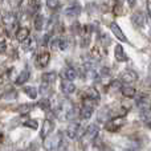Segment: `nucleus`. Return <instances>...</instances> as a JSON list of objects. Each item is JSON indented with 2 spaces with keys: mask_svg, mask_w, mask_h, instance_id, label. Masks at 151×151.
<instances>
[{
  "mask_svg": "<svg viewBox=\"0 0 151 151\" xmlns=\"http://www.w3.org/2000/svg\"><path fill=\"white\" fill-rule=\"evenodd\" d=\"M98 133H99V127L98 125L96 123H91L86 127V130L83 131V134L81 135V143L82 145H89L91 142H94V139L98 137Z\"/></svg>",
  "mask_w": 151,
  "mask_h": 151,
  "instance_id": "f257e3e1",
  "label": "nucleus"
},
{
  "mask_svg": "<svg viewBox=\"0 0 151 151\" xmlns=\"http://www.w3.org/2000/svg\"><path fill=\"white\" fill-rule=\"evenodd\" d=\"M65 134H66V137H68L69 139H77V138H80V137L82 135V133H81V125L78 122H74V121H72V122L69 123V126L66 127Z\"/></svg>",
  "mask_w": 151,
  "mask_h": 151,
  "instance_id": "f03ea898",
  "label": "nucleus"
},
{
  "mask_svg": "<svg viewBox=\"0 0 151 151\" xmlns=\"http://www.w3.org/2000/svg\"><path fill=\"white\" fill-rule=\"evenodd\" d=\"M125 125V118H122V117H117V118H114V119H111V121H109V122L106 123V130L107 131H110V133H115V131H118L122 126Z\"/></svg>",
  "mask_w": 151,
  "mask_h": 151,
  "instance_id": "7ed1b4c3",
  "label": "nucleus"
},
{
  "mask_svg": "<svg viewBox=\"0 0 151 151\" xmlns=\"http://www.w3.org/2000/svg\"><path fill=\"white\" fill-rule=\"evenodd\" d=\"M119 80L122 83H125V85H131L133 82H135L137 80H138V74L135 73L134 70H125L122 72L119 76Z\"/></svg>",
  "mask_w": 151,
  "mask_h": 151,
  "instance_id": "20e7f679",
  "label": "nucleus"
},
{
  "mask_svg": "<svg viewBox=\"0 0 151 151\" xmlns=\"http://www.w3.org/2000/svg\"><path fill=\"white\" fill-rule=\"evenodd\" d=\"M60 88H61V91H63L65 96H70V94H73L76 91L74 82L73 81H70V80H68V78H65V80L61 81Z\"/></svg>",
  "mask_w": 151,
  "mask_h": 151,
  "instance_id": "39448f33",
  "label": "nucleus"
},
{
  "mask_svg": "<svg viewBox=\"0 0 151 151\" xmlns=\"http://www.w3.org/2000/svg\"><path fill=\"white\" fill-rule=\"evenodd\" d=\"M53 129H55V123H53L50 119H45L44 123H42V126H41V133H40V137H41L42 139L48 138V137L52 134Z\"/></svg>",
  "mask_w": 151,
  "mask_h": 151,
  "instance_id": "423d86ee",
  "label": "nucleus"
},
{
  "mask_svg": "<svg viewBox=\"0 0 151 151\" xmlns=\"http://www.w3.org/2000/svg\"><path fill=\"white\" fill-rule=\"evenodd\" d=\"M137 106L141 111H146V110H151V99L146 96H141L137 98Z\"/></svg>",
  "mask_w": 151,
  "mask_h": 151,
  "instance_id": "0eeeda50",
  "label": "nucleus"
},
{
  "mask_svg": "<svg viewBox=\"0 0 151 151\" xmlns=\"http://www.w3.org/2000/svg\"><path fill=\"white\" fill-rule=\"evenodd\" d=\"M114 57H115V60H117L118 63H126V61L129 60L127 55H126V52L123 50V48H122V45H121V44L115 45V48H114Z\"/></svg>",
  "mask_w": 151,
  "mask_h": 151,
  "instance_id": "6e6552de",
  "label": "nucleus"
},
{
  "mask_svg": "<svg viewBox=\"0 0 151 151\" xmlns=\"http://www.w3.org/2000/svg\"><path fill=\"white\" fill-rule=\"evenodd\" d=\"M110 29H111V32L114 33V36L117 37L119 41H127V37H126V35L122 32L121 27L118 25L117 23H111V24H110Z\"/></svg>",
  "mask_w": 151,
  "mask_h": 151,
  "instance_id": "1a4fd4ad",
  "label": "nucleus"
},
{
  "mask_svg": "<svg viewBox=\"0 0 151 151\" xmlns=\"http://www.w3.org/2000/svg\"><path fill=\"white\" fill-rule=\"evenodd\" d=\"M29 36H31V31H29L28 27H20V28L16 31V39L20 42L25 41Z\"/></svg>",
  "mask_w": 151,
  "mask_h": 151,
  "instance_id": "9d476101",
  "label": "nucleus"
},
{
  "mask_svg": "<svg viewBox=\"0 0 151 151\" xmlns=\"http://www.w3.org/2000/svg\"><path fill=\"white\" fill-rule=\"evenodd\" d=\"M110 118H111V113H110V109L109 107H104V109H101V111H98V114H97V119H98V122H109Z\"/></svg>",
  "mask_w": 151,
  "mask_h": 151,
  "instance_id": "9b49d317",
  "label": "nucleus"
},
{
  "mask_svg": "<svg viewBox=\"0 0 151 151\" xmlns=\"http://www.w3.org/2000/svg\"><path fill=\"white\" fill-rule=\"evenodd\" d=\"M49 61H50V53L49 52H41L39 56H37V65L41 66V68L48 66Z\"/></svg>",
  "mask_w": 151,
  "mask_h": 151,
  "instance_id": "f8f14e48",
  "label": "nucleus"
},
{
  "mask_svg": "<svg viewBox=\"0 0 151 151\" xmlns=\"http://www.w3.org/2000/svg\"><path fill=\"white\" fill-rule=\"evenodd\" d=\"M78 115H81V110L78 109L77 106H72L70 109L66 111V114H65V118H66V121H76V118L78 117Z\"/></svg>",
  "mask_w": 151,
  "mask_h": 151,
  "instance_id": "ddd939ff",
  "label": "nucleus"
},
{
  "mask_svg": "<svg viewBox=\"0 0 151 151\" xmlns=\"http://www.w3.org/2000/svg\"><path fill=\"white\" fill-rule=\"evenodd\" d=\"M23 47H24V50H27V52H29V50H35L36 47H37L36 39L32 37V36H29L25 41H23Z\"/></svg>",
  "mask_w": 151,
  "mask_h": 151,
  "instance_id": "4468645a",
  "label": "nucleus"
},
{
  "mask_svg": "<svg viewBox=\"0 0 151 151\" xmlns=\"http://www.w3.org/2000/svg\"><path fill=\"white\" fill-rule=\"evenodd\" d=\"M56 78H57V73H56V72H47V73L41 74V82L52 85V83L56 81Z\"/></svg>",
  "mask_w": 151,
  "mask_h": 151,
  "instance_id": "2eb2a0df",
  "label": "nucleus"
},
{
  "mask_svg": "<svg viewBox=\"0 0 151 151\" xmlns=\"http://www.w3.org/2000/svg\"><path fill=\"white\" fill-rule=\"evenodd\" d=\"M131 21H133V24L135 27H138V28H141V27H143L145 24V16L142 12H137L133 15V17H131Z\"/></svg>",
  "mask_w": 151,
  "mask_h": 151,
  "instance_id": "dca6fc26",
  "label": "nucleus"
},
{
  "mask_svg": "<svg viewBox=\"0 0 151 151\" xmlns=\"http://www.w3.org/2000/svg\"><path fill=\"white\" fill-rule=\"evenodd\" d=\"M121 91H122V94L126 97V98H134L137 94V90L130 85H123L122 89H121Z\"/></svg>",
  "mask_w": 151,
  "mask_h": 151,
  "instance_id": "f3484780",
  "label": "nucleus"
},
{
  "mask_svg": "<svg viewBox=\"0 0 151 151\" xmlns=\"http://www.w3.org/2000/svg\"><path fill=\"white\" fill-rule=\"evenodd\" d=\"M3 24L5 27H13L16 25V16L13 13H5L3 16Z\"/></svg>",
  "mask_w": 151,
  "mask_h": 151,
  "instance_id": "a211bd4d",
  "label": "nucleus"
},
{
  "mask_svg": "<svg viewBox=\"0 0 151 151\" xmlns=\"http://www.w3.org/2000/svg\"><path fill=\"white\" fill-rule=\"evenodd\" d=\"M81 13V7L80 5H72V7L66 8L65 9V15L69 17H77Z\"/></svg>",
  "mask_w": 151,
  "mask_h": 151,
  "instance_id": "6ab92c4d",
  "label": "nucleus"
},
{
  "mask_svg": "<svg viewBox=\"0 0 151 151\" xmlns=\"http://www.w3.org/2000/svg\"><path fill=\"white\" fill-rule=\"evenodd\" d=\"M29 76H31V74H29V70H27V69H25V70H23L20 74L17 76L15 83H16V85H24V83L29 80Z\"/></svg>",
  "mask_w": 151,
  "mask_h": 151,
  "instance_id": "aec40b11",
  "label": "nucleus"
},
{
  "mask_svg": "<svg viewBox=\"0 0 151 151\" xmlns=\"http://www.w3.org/2000/svg\"><path fill=\"white\" fill-rule=\"evenodd\" d=\"M64 77L68 78V80H70V81H74L76 78L78 77L77 70L73 69V68H65V70H64Z\"/></svg>",
  "mask_w": 151,
  "mask_h": 151,
  "instance_id": "412c9836",
  "label": "nucleus"
},
{
  "mask_svg": "<svg viewBox=\"0 0 151 151\" xmlns=\"http://www.w3.org/2000/svg\"><path fill=\"white\" fill-rule=\"evenodd\" d=\"M44 23H45V20H44V16H41V15H37L36 17H35V21H33L35 29H36V31H41V29L44 28Z\"/></svg>",
  "mask_w": 151,
  "mask_h": 151,
  "instance_id": "4be33fe9",
  "label": "nucleus"
},
{
  "mask_svg": "<svg viewBox=\"0 0 151 151\" xmlns=\"http://www.w3.org/2000/svg\"><path fill=\"white\" fill-rule=\"evenodd\" d=\"M85 97H89V98H93L96 101H99V93L96 88H89L88 90L85 91Z\"/></svg>",
  "mask_w": 151,
  "mask_h": 151,
  "instance_id": "5701e85b",
  "label": "nucleus"
},
{
  "mask_svg": "<svg viewBox=\"0 0 151 151\" xmlns=\"http://www.w3.org/2000/svg\"><path fill=\"white\" fill-rule=\"evenodd\" d=\"M24 93H25L31 99L37 98V90H36V88H33V86H25V88H24Z\"/></svg>",
  "mask_w": 151,
  "mask_h": 151,
  "instance_id": "b1692460",
  "label": "nucleus"
},
{
  "mask_svg": "<svg viewBox=\"0 0 151 151\" xmlns=\"http://www.w3.org/2000/svg\"><path fill=\"white\" fill-rule=\"evenodd\" d=\"M32 105L31 104H23V105H20V107H19V113L20 114H28L29 111L32 110Z\"/></svg>",
  "mask_w": 151,
  "mask_h": 151,
  "instance_id": "393cba45",
  "label": "nucleus"
},
{
  "mask_svg": "<svg viewBox=\"0 0 151 151\" xmlns=\"http://www.w3.org/2000/svg\"><path fill=\"white\" fill-rule=\"evenodd\" d=\"M37 105H39V107H41L42 110H47V111L50 109V102L48 99H41V101H39Z\"/></svg>",
  "mask_w": 151,
  "mask_h": 151,
  "instance_id": "a878e982",
  "label": "nucleus"
},
{
  "mask_svg": "<svg viewBox=\"0 0 151 151\" xmlns=\"http://www.w3.org/2000/svg\"><path fill=\"white\" fill-rule=\"evenodd\" d=\"M25 127H31V129H33V130H36L37 127H39V123L36 122L35 119H31V121H25V122L23 123Z\"/></svg>",
  "mask_w": 151,
  "mask_h": 151,
  "instance_id": "bb28decb",
  "label": "nucleus"
},
{
  "mask_svg": "<svg viewBox=\"0 0 151 151\" xmlns=\"http://www.w3.org/2000/svg\"><path fill=\"white\" fill-rule=\"evenodd\" d=\"M47 5L50 9H57L60 3H58V0H47Z\"/></svg>",
  "mask_w": 151,
  "mask_h": 151,
  "instance_id": "cd10ccee",
  "label": "nucleus"
},
{
  "mask_svg": "<svg viewBox=\"0 0 151 151\" xmlns=\"http://www.w3.org/2000/svg\"><path fill=\"white\" fill-rule=\"evenodd\" d=\"M66 48H68V40L60 39V42H58V49H60V50H65Z\"/></svg>",
  "mask_w": 151,
  "mask_h": 151,
  "instance_id": "c85d7f7f",
  "label": "nucleus"
},
{
  "mask_svg": "<svg viewBox=\"0 0 151 151\" xmlns=\"http://www.w3.org/2000/svg\"><path fill=\"white\" fill-rule=\"evenodd\" d=\"M5 50V40H4V37L1 39V52H4Z\"/></svg>",
  "mask_w": 151,
  "mask_h": 151,
  "instance_id": "c756f323",
  "label": "nucleus"
},
{
  "mask_svg": "<svg viewBox=\"0 0 151 151\" xmlns=\"http://www.w3.org/2000/svg\"><path fill=\"white\" fill-rule=\"evenodd\" d=\"M127 3H129V5H130V7H134V4H135V0H127Z\"/></svg>",
  "mask_w": 151,
  "mask_h": 151,
  "instance_id": "7c9ffc66",
  "label": "nucleus"
}]
</instances>
